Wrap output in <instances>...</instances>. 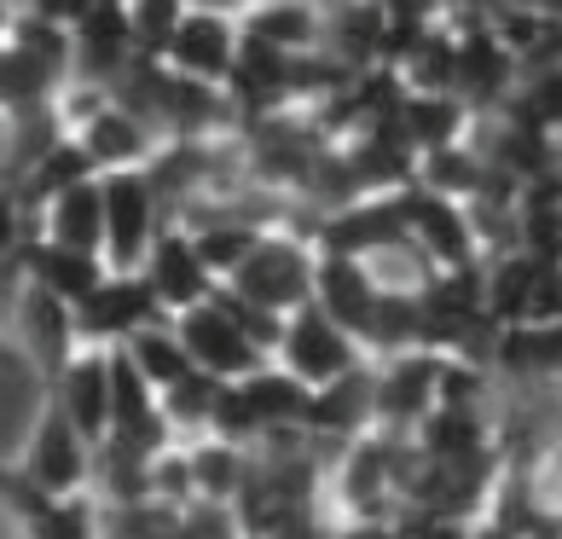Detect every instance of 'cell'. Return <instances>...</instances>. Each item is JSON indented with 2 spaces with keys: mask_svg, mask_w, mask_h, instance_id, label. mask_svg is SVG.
I'll return each instance as SVG.
<instances>
[{
  "mask_svg": "<svg viewBox=\"0 0 562 539\" xmlns=\"http://www.w3.org/2000/svg\"><path fill=\"white\" fill-rule=\"evenodd\" d=\"M215 389H221V378H210V371H198V366L186 371L180 383L157 389V412H162V424H169L175 441H180V435H203V429H210Z\"/></svg>",
  "mask_w": 562,
  "mask_h": 539,
  "instance_id": "24",
  "label": "cell"
},
{
  "mask_svg": "<svg viewBox=\"0 0 562 539\" xmlns=\"http://www.w3.org/2000/svg\"><path fill=\"white\" fill-rule=\"evenodd\" d=\"M273 360H279L302 389H319V383H330V378H342V371L366 366L371 355L348 337L337 319H325L314 302H302L296 314H284V330H279Z\"/></svg>",
  "mask_w": 562,
  "mask_h": 539,
  "instance_id": "4",
  "label": "cell"
},
{
  "mask_svg": "<svg viewBox=\"0 0 562 539\" xmlns=\"http://www.w3.org/2000/svg\"><path fill=\"white\" fill-rule=\"evenodd\" d=\"M47 395L58 401V412L76 424V435L88 447H99L111 435V366H105V348H76V355L58 366V378L47 383Z\"/></svg>",
  "mask_w": 562,
  "mask_h": 539,
  "instance_id": "12",
  "label": "cell"
},
{
  "mask_svg": "<svg viewBox=\"0 0 562 539\" xmlns=\"http://www.w3.org/2000/svg\"><path fill=\"white\" fill-rule=\"evenodd\" d=\"M186 7H192V12H215V18H233V24H238V18L256 7V0H186Z\"/></svg>",
  "mask_w": 562,
  "mask_h": 539,
  "instance_id": "29",
  "label": "cell"
},
{
  "mask_svg": "<svg viewBox=\"0 0 562 539\" xmlns=\"http://www.w3.org/2000/svg\"><path fill=\"white\" fill-rule=\"evenodd\" d=\"M244 470H249V447L215 441V435H198V441L186 447L192 499H203V505H233V499H238V487H244Z\"/></svg>",
  "mask_w": 562,
  "mask_h": 539,
  "instance_id": "21",
  "label": "cell"
},
{
  "mask_svg": "<svg viewBox=\"0 0 562 539\" xmlns=\"http://www.w3.org/2000/svg\"><path fill=\"white\" fill-rule=\"evenodd\" d=\"M116 348L134 360V371H139V378L151 383V389H169V383H180L186 371H192V360H186V348H180V337H175L169 319L139 325L134 337H122Z\"/></svg>",
  "mask_w": 562,
  "mask_h": 539,
  "instance_id": "23",
  "label": "cell"
},
{
  "mask_svg": "<svg viewBox=\"0 0 562 539\" xmlns=\"http://www.w3.org/2000/svg\"><path fill=\"white\" fill-rule=\"evenodd\" d=\"M24 371V355H18V343H12V330L0 325V378H18Z\"/></svg>",
  "mask_w": 562,
  "mask_h": 539,
  "instance_id": "30",
  "label": "cell"
},
{
  "mask_svg": "<svg viewBox=\"0 0 562 539\" xmlns=\"http://www.w3.org/2000/svg\"><path fill=\"white\" fill-rule=\"evenodd\" d=\"M70 319H76V343L81 348H111L122 337H134L139 325H157L169 314L157 307V296L145 290L139 273H105L88 296L70 307Z\"/></svg>",
  "mask_w": 562,
  "mask_h": 539,
  "instance_id": "7",
  "label": "cell"
},
{
  "mask_svg": "<svg viewBox=\"0 0 562 539\" xmlns=\"http://www.w3.org/2000/svg\"><path fill=\"white\" fill-rule=\"evenodd\" d=\"M325 319H337L353 343L366 337L371 325V307H378V284H371L366 261L360 256H337V250H314V296Z\"/></svg>",
  "mask_w": 562,
  "mask_h": 539,
  "instance_id": "14",
  "label": "cell"
},
{
  "mask_svg": "<svg viewBox=\"0 0 562 539\" xmlns=\"http://www.w3.org/2000/svg\"><path fill=\"white\" fill-rule=\"evenodd\" d=\"M18 475H24L30 487H41V493H53V499H70V493H81L93 482V447L76 435V424L58 412L53 395H47V406H41L30 441H24V464H18Z\"/></svg>",
  "mask_w": 562,
  "mask_h": 539,
  "instance_id": "6",
  "label": "cell"
},
{
  "mask_svg": "<svg viewBox=\"0 0 562 539\" xmlns=\"http://www.w3.org/2000/svg\"><path fill=\"white\" fill-rule=\"evenodd\" d=\"M7 7H12V12H18V7H24V0H7Z\"/></svg>",
  "mask_w": 562,
  "mask_h": 539,
  "instance_id": "32",
  "label": "cell"
},
{
  "mask_svg": "<svg viewBox=\"0 0 562 539\" xmlns=\"http://www.w3.org/2000/svg\"><path fill=\"white\" fill-rule=\"evenodd\" d=\"M111 267L99 261V256H81V250H58V244H47V238H30L24 244V284H41L47 296H58V302H81L88 290L105 279Z\"/></svg>",
  "mask_w": 562,
  "mask_h": 539,
  "instance_id": "20",
  "label": "cell"
},
{
  "mask_svg": "<svg viewBox=\"0 0 562 539\" xmlns=\"http://www.w3.org/2000/svg\"><path fill=\"white\" fill-rule=\"evenodd\" d=\"M238 35L279 53H319V0H256L238 18Z\"/></svg>",
  "mask_w": 562,
  "mask_h": 539,
  "instance_id": "19",
  "label": "cell"
},
{
  "mask_svg": "<svg viewBox=\"0 0 562 539\" xmlns=\"http://www.w3.org/2000/svg\"><path fill=\"white\" fill-rule=\"evenodd\" d=\"M180 18H186V0H122V24L134 35V53L145 58L162 53V41H169Z\"/></svg>",
  "mask_w": 562,
  "mask_h": 539,
  "instance_id": "25",
  "label": "cell"
},
{
  "mask_svg": "<svg viewBox=\"0 0 562 539\" xmlns=\"http://www.w3.org/2000/svg\"><path fill=\"white\" fill-rule=\"evenodd\" d=\"M557 343H562L557 319H516L493 330V360L498 371H516V378H557Z\"/></svg>",
  "mask_w": 562,
  "mask_h": 539,
  "instance_id": "22",
  "label": "cell"
},
{
  "mask_svg": "<svg viewBox=\"0 0 562 539\" xmlns=\"http://www.w3.org/2000/svg\"><path fill=\"white\" fill-rule=\"evenodd\" d=\"M139 279H145V290L157 296L162 314H186V307H198V302L215 296V273L203 267L192 233H186V226H175V221L157 226L151 250H145V261H139Z\"/></svg>",
  "mask_w": 562,
  "mask_h": 539,
  "instance_id": "8",
  "label": "cell"
},
{
  "mask_svg": "<svg viewBox=\"0 0 562 539\" xmlns=\"http://www.w3.org/2000/svg\"><path fill=\"white\" fill-rule=\"evenodd\" d=\"M81 145V157L93 162V175H122V169H151L157 151H162V134L145 128L134 111H122L116 99L99 105L81 128L70 134Z\"/></svg>",
  "mask_w": 562,
  "mask_h": 539,
  "instance_id": "10",
  "label": "cell"
},
{
  "mask_svg": "<svg viewBox=\"0 0 562 539\" xmlns=\"http://www.w3.org/2000/svg\"><path fill=\"white\" fill-rule=\"evenodd\" d=\"M7 30H12V7L0 0V41H7Z\"/></svg>",
  "mask_w": 562,
  "mask_h": 539,
  "instance_id": "31",
  "label": "cell"
},
{
  "mask_svg": "<svg viewBox=\"0 0 562 539\" xmlns=\"http://www.w3.org/2000/svg\"><path fill=\"white\" fill-rule=\"evenodd\" d=\"M360 429H371V360L307 389V406L296 424V435H330V441H353Z\"/></svg>",
  "mask_w": 562,
  "mask_h": 539,
  "instance_id": "15",
  "label": "cell"
},
{
  "mask_svg": "<svg viewBox=\"0 0 562 539\" xmlns=\"http://www.w3.org/2000/svg\"><path fill=\"white\" fill-rule=\"evenodd\" d=\"M105 7H122V0H105Z\"/></svg>",
  "mask_w": 562,
  "mask_h": 539,
  "instance_id": "33",
  "label": "cell"
},
{
  "mask_svg": "<svg viewBox=\"0 0 562 539\" xmlns=\"http://www.w3.org/2000/svg\"><path fill=\"white\" fill-rule=\"evenodd\" d=\"M35 238L58 244V250L99 256V244H105V215H99V175L70 180L65 192H53L47 203H41V210H35Z\"/></svg>",
  "mask_w": 562,
  "mask_h": 539,
  "instance_id": "16",
  "label": "cell"
},
{
  "mask_svg": "<svg viewBox=\"0 0 562 539\" xmlns=\"http://www.w3.org/2000/svg\"><path fill=\"white\" fill-rule=\"evenodd\" d=\"M452 355L441 348H401V355H378L371 360V429L389 435H412V424L435 412L441 401V371Z\"/></svg>",
  "mask_w": 562,
  "mask_h": 539,
  "instance_id": "2",
  "label": "cell"
},
{
  "mask_svg": "<svg viewBox=\"0 0 562 539\" xmlns=\"http://www.w3.org/2000/svg\"><path fill=\"white\" fill-rule=\"evenodd\" d=\"M93 0H24L18 12H30V18H41V24H58V30H70L81 12H88Z\"/></svg>",
  "mask_w": 562,
  "mask_h": 539,
  "instance_id": "26",
  "label": "cell"
},
{
  "mask_svg": "<svg viewBox=\"0 0 562 539\" xmlns=\"http://www.w3.org/2000/svg\"><path fill=\"white\" fill-rule=\"evenodd\" d=\"M498 18H528V24H557V0H493Z\"/></svg>",
  "mask_w": 562,
  "mask_h": 539,
  "instance_id": "28",
  "label": "cell"
},
{
  "mask_svg": "<svg viewBox=\"0 0 562 539\" xmlns=\"http://www.w3.org/2000/svg\"><path fill=\"white\" fill-rule=\"evenodd\" d=\"M169 325H175V337L186 348V360H192L198 371H210V378H221V383H238L256 366H267V355L244 337V325L226 314L221 290L210 302L186 307V314H169Z\"/></svg>",
  "mask_w": 562,
  "mask_h": 539,
  "instance_id": "5",
  "label": "cell"
},
{
  "mask_svg": "<svg viewBox=\"0 0 562 539\" xmlns=\"http://www.w3.org/2000/svg\"><path fill=\"white\" fill-rule=\"evenodd\" d=\"M330 539H401V528H394L389 516H348Z\"/></svg>",
  "mask_w": 562,
  "mask_h": 539,
  "instance_id": "27",
  "label": "cell"
},
{
  "mask_svg": "<svg viewBox=\"0 0 562 539\" xmlns=\"http://www.w3.org/2000/svg\"><path fill=\"white\" fill-rule=\"evenodd\" d=\"M394 493V435L389 429H360L342 441L337 464V499L348 516H383V499Z\"/></svg>",
  "mask_w": 562,
  "mask_h": 539,
  "instance_id": "13",
  "label": "cell"
},
{
  "mask_svg": "<svg viewBox=\"0 0 562 539\" xmlns=\"http://www.w3.org/2000/svg\"><path fill=\"white\" fill-rule=\"evenodd\" d=\"M162 70H175L186 81H203V88H226L233 76V58H238V24L233 18H215V12H192L169 30L162 41Z\"/></svg>",
  "mask_w": 562,
  "mask_h": 539,
  "instance_id": "9",
  "label": "cell"
},
{
  "mask_svg": "<svg viewBox=\"0 0 562 539\" xmlns=\"http://www.w3.org/2000/svg\"><path fill=\"white\" fill-rule=\"evenodd\" d=\"M238 395L249 406V418H256L261 441H267V435H296L302 406H307V389L290 378L279 360H267V366L249 371V378H238Z\"/></svg>",
  "mask_w": 562,
  "mask_h": 539,
  "instance_id": "17",
  "label": "cell"
},
{
  "mask_svg": "<svg viewBox=\"0 0 562 539\" xmlns=\"http://www.w3.org/2000/svg\"><path fill=\"white\" fill-rule=\"evenodd\" d=\"M99 215H105V244L99 261L111 273H139L145 250H151L157 226H162V198L145 169H122V175H99Z\"/></svg>",
  "mask_w": 562,
  "mask_h": 539,
  "instance_id": "3",
  "label": "cell"
},
{
  "mask_svg": "<svg viewBox=\"0 0 562 539\" xmlns=\"http://www.w3.org/2000/svg\"><path fill=\"white\" fill-rule=\"evenodd\" d=\"M470 105L452 93H401V111H394V128L406 134L412 151H441V145L470 139Z\"/></svg>",
  "mask_w": 562,
  "mask_h": 539,
  "instance_id": "18",
  "label": "cell"
},
{
  "mask_svg": "<svg viewBox=\"0 0 562 539\" xmlns=\"http://www.w3.org/2000/svg\"><path fill=\"white\" fill-rule=\"evenodd\" d=\"M226 296H238L249 307H261V314H296V307L314 296V244H307V233H267L249 244V256L233 267V273L221 279Z\"/></svg>",
  "mask_w": 562,
  "mask_h": 539,
  "instance_id": "1",
  "label": "cell"
},
{
  "mask_svg": "<svg viewBox=\"0 0 562 539\" xmlns=\"http://www.w3.org/2000/svg\"><path fill=\"white\" fill-rule=\"evenodd\" d=\"M18 355H24V371H41V378H58V366L76 355V319L70 302L47 296L41 284H18Z\"/></svg>",
  "mask_w": 562,
  "mask_h": 539,
  "instance_id": "11",
  "label": "cell"
}]
</instances>
